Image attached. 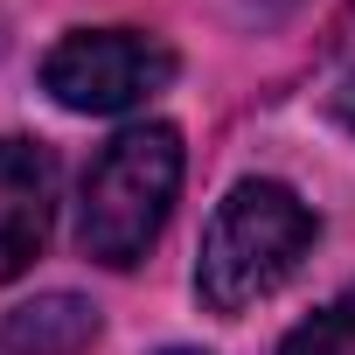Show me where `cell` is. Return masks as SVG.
<instances>
[{
    "label": "cell",
    "mask_w": 355,
    "mask_h": 355,
    "mask_svg": "<svg viewBox=\"0 0 355 355\" xmlns=\"http://www.w3.org/2000/svg\"><path fill=\"white\" fill-rule=\"evenodd\" d=\"M313 237H320V223H313V209L286 182H237L216 202L209 230H202V258H196L202 306L244 313V306L272 300L300 272V258L313 251Z\"/></svg>",
    "instance_id": "obj_1"
},
{
    "label": "cell",
    "mask_w": 355,
    "mask_h": 355,
    "mask_svg": "<svg viewBox=\"0 0 355 355\" xmlns=\"http://www.w3.org/2000/svg\"><path fill=\"white\" fill-rule=\"evenodd\" d=\"M182 196V132L146 119L125 125L84 174V202H77V244L84 258L125 272L153 251V237L167 230V209Z\"/></svg>",
    "instance_id": "obj_2"
},
{
    "label": "cell",
    "mask_w": 355,
    "mask_h": 355,
    "mask_svg": "<svg viewBox=\"0 0 355 355\" xmlns=\"http://www.w3.org/2000/svg\"><path fill=\"white\" fill-rule=\"evenodd\" d=\"M167 84H174V49L139 28H70L42 56V91L63 112H91V119L132 112Z\"/></svg>",
    "instance_id": "obj_3"
},
{
    "label": "cell",
    "mask_w": 355,
    "mask_h": 355,
    "mask_svg": "<svg viewBox=\"0 0 355 355\" xmlns=\"http://www.w3.org/2000/svg\"><path fill=\"white\" fill-rule=\"evenodd\" d=\"M56 223V153L35 139H0V286L21 279Z\"/></svg>",
    "instance_id": "obj_4"
},
{
    "label": "cell",
    "mask_w": 355,
    "mask_h": 355,
    "mask_svg": "<svg viewBox=\"0 0 355 355\" xmlns=\"http://www.w3.org/2000/svg\"><path fill=\"white\" fill-rule=\"evenodd\" d=\"M91 334H98V313L70 293H49V300H35L8 320L15 355H77V348H91Z\"/></svg>",
    "instance_id": "obj_5"
},
{
    "label": "cell",
    "mask_w": 355,
    "mask_h": 355,
    "mask_svg": "<svg viewBox=\"0 0 355 355\" xmlns=\"http://www.w3.org/2000/svg\"><path fill=\"white\" fill-rule=\"evenodd\" d=\"M279 355H355V286H348L341 300H327L320 313H306V320L279 341Z\"/></svg>",
    "instance_id": "obj_6"
},
{
    "label": "cell",
    "mask_w": 355,
    "mask_h": 355,
    "mask_svg": "<svg viewBox=\"0 0 355 355\" xmlns=\"http://www.w3.org/2000/svg\"><path fill=\"white\" fill-rule=\"evenodd\" d=\"M334 119H341V125L355 132V70H348V77L334 84Z\"/></svg>",
    "instance_id": "obj_7"
},
{
    "label": "cell",
    "mask_w": 355,
    "mask_h": 355,
    "mask_svg": "<svg viewBox=\"0 0 355 355\" xmlns=\"http://www.w3.org/2000/svg\"><path fill=\"white\" fill-rule=\"evenodd\" d=\"M167 355H196V348H167Z\"/></svg>",
    "instance_id": "obj_8"
}]
</instances>
